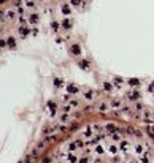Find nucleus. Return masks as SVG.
I'll return each mask as SVG.
<instances>
[{"mask_svg":"<svg viewBox=\"0 0 154 163\" xmlns=\"http://www.w3.org/2000/svg\"><path fill=\"white\" fill-rule=\"evenodd\" d=\"M129 84H130V86H138V79H130Z\"/></svg>","mask_w":154,"mask_h":163,"instance_id":"5","label":"nucleus"},{"mask_svg":"<svg viewBox=\"0 0 154 163\" xmlns=\"http://www.w3.org/2000/svg\"><path fill=\"white\" fill-rule=\"evenodd\" d=\"M86 98H92V92H86Z\"/></svg>","mask_w":154,"mask_h":163,"instance_id":"18","label":"nucleus"},{"mask_svg":"<svg viewBox=\"0 0 154 163\" xmlns=\"http://www.w3.org/2000/svg\"><path fill=\"white\" fill-rule=\"evenodd\" d=\"M105 89H106V90H111V84H108V82H106V84H105Z\"/></svg>","mask_w":154,"mask_h":163,"instance_id":"14","label":"nucleus"},{"mask_svg":"<svg viewBox=\"0 0 154 163\" xmlns=\"http://www.w3.org/2000/svg\"><path fill=\"white\" fill-rule=\"evenodd\" d=\"M106 130H110V131H116V127H115V125H106Z\"/></svg>","mask_w":154,"mask_h":163,"instance_id":"6","label":"nucleus"},{"mask_svg":"<svg viewBox=\"0 0 154 163\" xmlns=\"http://www.w3.org/2000/svg\"><path fill=\"white\" fill-rule=\"evenodd\" d=\"M64 13H65V14H67V13H70V10H68V6H67V5L64 6Z\"/></svg>","mask_w":154,"mask_h":163,"instance_id":"15","label":"nucleus"},{"mask_svg":"<svg viewBox=\"0 0 154 163\" xmlns=\"http://www.w3.org/2000/svg\"><path fill=\"white\" fill-rule=\"evenodd\" d=\"M126 147H127V142L122 141V142H121V149H126Z\"/></svg>","mask_w":154,"mask_h":163,"instance_id":"12","label":"nucleus"},{"mask_svg":"<svg viewBox=\"0 0 154 163\" xmlns=\"http://www.w3.org/2000/svg\"><path fill=\"white\" fill-rule=\"evenodd\" d=\"M141 163H149V160H148V157H143V158H141Z\"/></svg>","mask_w":154,"mask_h":163,"instance_id":"13","label":"nucleus"},{"mask_svg":"<svg viewBox=\"0 0 154 163\" xmlns=\"http://www.w3.org/2000/svg\"><path fill=\"white\" fill-rule=\"evenodd\" d=\"M54 84H56V86H61V84H62V81H61V79H56Z\"/></svg>","mask_w":154,"mask_h":163,"instance_id":"17","label":"nucleus"},{"mask_svg":"<svg viewBox=\"0 0 154 163\" xmlns=\"http://www.w3.org/2000/svg\"><path fill=\"white\" fill-rule=\"evenodd\" d=\"M129 98L130 100H138L140 98V94H138V92H132V94H129Z\"/></svg>","mask_w":154,"mask_h":163,"instance_id":"1","label":"nucleus"},{"mask_svg":"<svg viewBox=\"0 0 154 163\" xmlns=\"http://www.w3.org/2000/svg\"><path fill=\"white\" fill-rule=\"evenodd\" d=\"M99 109H100V111H106V105H100Z\"/></svg>","mask_w":154,"mask_h":163,"instance_id":"9","label":"nucleus"},{"mask_svg":"<svg viewBox=\"0 0 154 163\" xmlns=\"http://www.w3.org/2000/svg\"><path fill=\"white\" fill-rule=\"evenodd\" d=\"M75 162H76V158L73 157V155H70L68 157V163H75Z\"/></svg>","mask_w":154,"mask_h":163,"instance_id":"7","label":"nucleus"},{"mask_svg":"<svg viewBox=\"0 0 154 163\" xmlns=\"http://www.w3.org/2000/svg\"><path fill=\"white\" fill-rule=\"evenodd\" d=\"M72 3L73 5H79V0H72Z\"/></svg>","mask_w":154,"mask_h":163,"instance_id":"20","label":"nucleus"},{"mask_svg":"<svg viewBox=\"0 0 154 163\" xmlns=\"http://www.w3.org/2000/svg\"><path fill=\"white\" fill-rule=\"evenodd\" d=\"M68 149H70V151H75V149H76V144H70Z\"/></svg>","mask_w":154,"mask_h":163,"instance_id":"10","label":"nucleus"},{"mask_svg":"<svg viewBox=\"0 0 154 163\" xmlns=\"http://www.w3.org/2000/svg\"><path fill=\"white\" fill-rule=\"evenodd\" d=\"M27 6H30V8H33V6H35V3H33L32 0H27Z\"/></svg>","mask_w":154,"mask_h":163,"instance_id":"8","label":"nucleus"},{"mask_svg":"<svg viewBox=\"0 0 154 163\" xmlns=\"http://www.w3.org/2000/svg\"><path fill=\"white\" fill-rule=\"evenodd\" d=\"M68 92H70V94H76V92H78V89H76L75 86H68Z\"/></svg>","mask_w":154,"mask_h":163,"instance_id":"3","label":"nucleus"},{"mask_svg":"<svg viewBox=\"0 0 154 163\" xmlns=\"http://www.w3.org/2000/svg\"><path fill=\"white\" fill-rule=\"evenodd\" d=\"M143 151V146H137V152H141Z\"/></svg>","mask_w":154,"mask_h":163,"instance_id":"19","label":"nucleus"},{"mask_svg":"<svg viewBox=\"0 0 154 163\" xmlns=\"http://www.w3.org/2000/svg\"><path fill=\"white\" fill-rule=\"evenodd\" d=\"M41 163H49V158H43V162Z\"/></svg>","mask_w":154,"mask_h":163,"instance_id":"21","label":"nucleus"},{"mask_svg":"<svg viewBox=\"0 0 154 163\" xmlns=\"http://www.w3.org/2000/svg\"><path fill=\"white\" fill-rule=\"evenodd\" d=\"M84 136H91V128H88V130L84 131Z\"/></svg>","mask_w":154,"mask_h":163,"instance_id":"11","label":"nucleus"},{"mask_svg":"<svg viewBox=\"0 0 154 163\" xmlns=\"http://www.w3.org/2000/svg\"><path fill=\"white\" fill-rule=\"evenodd\" d=\"M30 22H32V24H37V22H38V16H37V14H32V16H30Z\"/></svg>","mask_w":154,"mask_h":163,"instance_id":"2","label":"nucleus"},{"mask_svg":"<svg viewBox=\"0 0 154 163\" xmlns=\"http://www.w3.org/2000/svg\"><path fill=\"white\" fill-rule=\"evenodd\" d=\"M153 131H154V127H153Z\"/></svg>","mask_w":154,"mask_h":163,"instance_id":"22","label":"nucleus"},{"mask_svg":"<svg viewBox=\"0 0 154 163\" xmlns=\"http://www.w3.org/2000/svg\"><path fill=\"white\" fill-rule=\"evenodd\" d=\"M72 51H73V54H79V48H78V44H75L72 48Z\"/></svg>","mask_w":154,"mask_h":163,"instance_id":"4","label":"nucleus"},{"mask_svg":"<svg viewBox=\"0 0 154 163\" xmlns=\"http://www.w3.org/2000/svg\"><path fill=\"white\" fill-rule=\"evenodd\" d=\"M64 27L68 29V27H70V22H68V21H65V22H64Z\"/></svg>","mask_w":154,"mask_h":163,"instance_id":"16","label":"nucleus"}]
</instances>
